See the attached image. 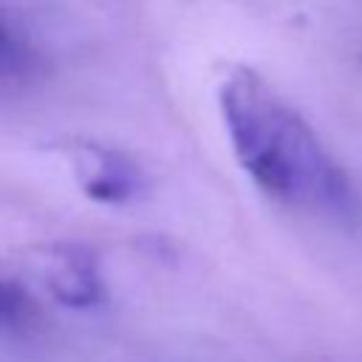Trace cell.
<instances>
[{
    "instance_id": "cell-1",
    "label": "cell",
    "mask_w": 362,
    "mask_h": 362,
    "mask_svg": "<svg viewBox=\"0 0 362 362\" xmlns=\"http://www.w3.org/2000/svg\"><path fill=\"white\" fill-rule=\"evenodd\" d=\"M218 107L238 164L272 201L342 229L362 223L351 175L257 71L235 65L218 85Z\"/></svg>"
},
{
    "instance_id": "cell-2",
    "label": "cell",
    "mask_w": 362,
    "mask_h": 362,
    "mask_svg": "<svg viewBox=\"0 0 362 362\" xmlns=\"http://www.w3.org/2000/svg\"><path fill=\"white\" fill-rule=\"evenodd\" d=\"M71 164L85 198L105 206L136 201L147 184L141 167L127 153L107 144H96V141L71 144Z\"/></svg>"
},
{
    "instance_id": "cell-3",
    "label": "cell",
    "mask_w": 362,
    "mask_h": 362,
    "mask_svg": "<svg viewBox=\"0 0 362 362\" xmlns=\"http://www.w3.org/2000/svg\"><path fill=\"white\" fill-rule=\"evenodd\" d=\"M40 272L51 297L68 308H96L99 303H105L99 260L88 246L57 243L42 249Z\"/></svg>"
},
{
    "instance_id": "cell-4",
    "label": "cell",
    "mask_w": 362,
    "mask_h": 362,
    "mask_svg": "<svg viewBox=\"0 0 362 362\" xmlns=\"http://www.w3.org/2000/svg\"><path fill=\"white\" fill-rule=\"evenodd\" d=\"M31 68L28 48L17 40V34L0 20V82H11L25 76Z\"/></svg>"
},
{
    "instance_id": "cell-5",
    "label": "cell",
    "mask_w": 362,
    "mask_h": 362,
    "mask_svg": "<svg viewBox=\"0 0 362 362\" xmlns=\"http://www.w3.org/2000/svg\"><path fill=\"white\" fill-rule=\"evenodd\" d=\"M34 317V303L31 297L11 280L0 277V328L23 325L25 320Z\"/></svg>"
}]
</instances>
